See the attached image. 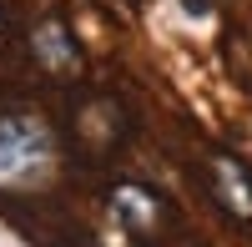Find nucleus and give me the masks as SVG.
<instances>
[{"label":"nucleus","mask_w":252,"mask_h":247,"mask_svg":"<svg viewBox=\"0 0 252 247\" xmlns=\"http://www.w3.org/2000/svg\"><path fill=\"white\" fill-rule=\"evenodd\" d=\"M31 56H35V66L46 71L51 81L81 76V40L71 35V26L61 15H40L31 26Z\"/></svg>","instance_id":"5"},{"label":"nucleus","mask_w":252,"mask_h":247,"mask_svg":"<svg viewBox=\"0 0 252 247\" xmlns=\"http://www.w3.org/2000/svg\"><path fill=\"white\" fill-rule=\"evenodd\" d=\"M56 131L35 111H0V192H40L56 177Z\"/></svg>","instance_id":"1"},{"label":"nucleus","mask_w":252,"mask_h":247,"mask_svg":"<svg viewBox=\"0 0 252 247\" xmlns=\"http://www.w3.org/2000/svg\"><path fill=\"white\" fill-rule=\"evenodd\" d=\"M106 202H111V217L121 222V232L131 237V247H161L172 237V227H177L166 197L152 192L146 182H116L106 192Z\"/></svg>","instance_id":"3"},{"label":"nucleus","mask_w":252,"mask_h":247,"mask_svg":"<svg viewBox=\"0 0 252 247\" xmlns=\"http://www.w3.org/2000/svg\"><path fill=\"white\" fill-rule=\"evenodd\" d=\"M207 192H212V202L232 217L242 222V227H252V167L242 156L232 152H207Z\"/></svg>","instance_id":"4"},{"label":"nucleus","mask_w":252,"mask_h":247,"mask_svg":"<svg viewBox=\"0 0 252 247\" xmlns=\"http://www.w3.org/2000/svg\"><path fill=\"white\" fill-rule=\"evenodd\" d=\"M10 35H15V26H10V10L0 5V46H10Z\"/></svg>","instance_id":"6"},{"label":"nucleus","mask_w":252,"mask_h":247,"mask_svg":"<svg viewBox=\"0 0 252 247\" xmlns=\"http://www.w3.org/2000/svg\"><path fill=\"white\" fill-rule=\"evenodd\" d=\"M66 131L81 161H111L131 141V111L116 91H81L66 111Z\"/></svg>","instance_id":"2"}]
</instances>
